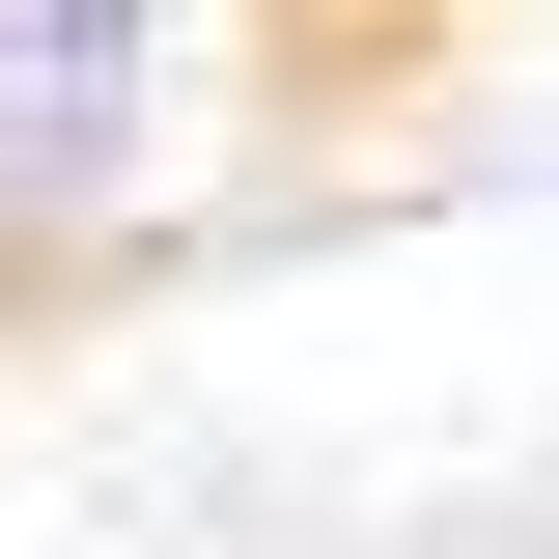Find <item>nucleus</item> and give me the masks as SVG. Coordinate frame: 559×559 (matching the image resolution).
<instances>
[{"label": "nucleus", "mask_w": 559, "mask_h": 559, "mask_svg": "<svg viewBox=\"0 0 559 559\" xmlns=\"http://www.w3.org/2000/svg\"><path fill=\"white\" fill-rule=\"evenodd\" d=\"M168 197V0H0V280Z\"/></svg>", "instance_id": "nucleus-1"}]
</instances>
